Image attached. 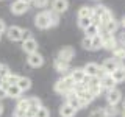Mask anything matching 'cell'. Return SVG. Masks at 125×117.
I'll use <instances>...</instances> for the list:
<instances>
[{
    "label": "cell",
    "mask_w": 125,
    "mask_h": 117,
    "mask_svg": "<svg viewBox=\"0 0 125 117\" xmlns=\"http://www.w3.org/2000/svg\"><path fill=\"white\" fill-rule=\"evenodd\" d=\"M120 67V62L114 59V58H106V59L103 61V64H102V70H103V73H108V75H111L114 70H117Z\"/></svg>",
    "instance_id": "1"
},
{
    "label": "cell",
    "mask_w": 125,
    "mask_h": 117,
    "mask_svg": "<svg viewBox=\"0 0 125 117\" xmlns=\"http://www.w3.org/2000/svg\"><path fill=\"white\" fill-rule=\"evenodd\" d=\"M34 25H36L38 28H41V30H47V28L52 27L45 11H41V13H38L36 16H34Z\"/></svg>",
    "instance_id": "2"
},
{
    "label": "cell",
    "mask_w": 125,
    "mask_h": 117,
    "mask_svg": "<svg viewBox=\"0 0 125 117\" xmlns=\"http://www.w3.org/2000/svg\"><path fill=\"white\" fill-rule=\"evenodd\" d=\"M106 101H108V105H111V106H117V105L122 101V92H120L117 88L108 91L106 92Z\"/></svg>",
    "instance_id": "3"
},
{
    "label": "cell",
    "mask_w": 125,
    "mask_h": 117,
    "mask_svg": "<svg viewBox=\"0 0 125 117\" xmlns=\"http://www.w3.org/2000/svg\"><path fill=\"white\" fill-rule=\"evenodd\" d=\"M84 72H86V77H102L103 75V70H102V67L97 62H88V64L84 66Z\"/></svg>",
    "instance_id": "4"
},
{
    "label": "cell",
    "mask_w": 125,
    "mask_h": 117,
    "mask_svg": "<svg viewBox=\"0 0 125 117\" xmlns=\"http://www.w3.org/2000/svg\"><path fill=\"white\" fill-rule=\"evenodd\" d=\"M22 30L21 27H17V25H11V27H8L6 28V36L10 41H13V42H17V41H22Z\"/></svg>",
    "instance_id": "5"
},
{
    "label": "cell",
    "mask_w": 125,
    "mask_h": 117,
    "mask_svg": "<svg viewBox=\"0 0 125 117\" xmlns=\"http://www.w3.org/2000/svg\"><path fill=\"white\" fill-rule=\"evenodd\" d=\"M69 75H70V78L73 80L75 84H83V81L86 78V72H84L83 67H75V69H70Z\"/></svg>",
    "instance_id": "6"
},
{
    "label": "cell",
    "mask_w": 125,
    "mask_h": 117,
    "mask_svg": "<svg viewBox=\"0 0 125 117\" xmlns=\"http://www.w3.org/2000/svg\"><path fill=\"white\" fill-rule=\"evenodd\" d=\"M10 10H11V13H13V14L21 16V14H25L27 11H28V5H27L25 2H22V0H16V2L11 3Z\"/></svg>",
    "instance_id": "7"
},
{
    "label": "cell",
    "mask_w": 125,
    "mask_h": 117,
    "mask_svg": "<svg viewBox=\"0 0 125 117\" xmlns=\"http://www.w3.org/2000/svg\"><path fill=\"white\" fill-rule=\"evenodd\" d=\"M38 41L34 38L31 39H27V41H22V50L25 52L27 55H31V53H38Z\"/></svg>",
    "instance_id": "8"
},
{
    "label": "cell",
    "mask_w": 125,
    "mask_h": 117,
    "mask_svg": "<svg viewBox=\"0 0 125 117\" xmlns=\"http://www.w3.org/2000/svg\"><path fill=\"white\" fill-rule=\"evenodd\" d=\"M27 62H28L30 67H41V66H44V56H42L41 53H31L27 56Z\"/></svg>",
    "instance_id": "9"
},
{
    "label": "cell",
    "mask_w": 125,
    "mask_h": 117,
    "mask_svg": "<svg viewBox=\"0 0 125 117\" xmlns=\"http://www.w3.org/2000/svg\"><path fill=\"white\" fill-rule=\"evenodd\" d=\"M73 56H75V50H73L72 47H62L60 52H58V55H56V59H61V61H67V62H70Z\"/></svg>",
    "instance_id": "10"
},
{
    "label": "cell",
    "mask_w": 125,
    "mask_h": 117,
    "mask_svg": "<svg viewBox=\"0 0 125 117\" xmlns=\"http://www.w3.org/2000/svg\"><path fill=\"white\" fill-rule=\"evenodd\" d=\"M100 86L103 88V91H111V89L116 88V81L113 80L111 75H108V73H103V75L100 77Z\"/></svg>",
    "instance_id": "11"
},
{
    "label": "cell",
    "mask_w": 125,
    "mask_h": 117,
    "mask_svg": "<svg viewBox=\"0 0 125 117\" xmlns=\"http://www.w3.org/2000/svg\"><path fill=\"white\" fill-rule=\"evenodd\" d=\"M66 103H67L69 106H72L73 109H77V111L83 108V103H81L80 97H78L75 92H70L69 95H66Z\"/></svg>",
    "instance_id": "12"
},
{
    "label": "cell",
    "mask_w": 125,
    "mask_h": 117,
    "mask_svg": "<svg viewBox=\"0 0 125 117\" xmlns=\"http://www.w3.org/2000/svg\"><path fill=\"white\" fill-rule=\"evenodd\" d=\"M67 8H69V2H67V0H53L50 10L55 11V13H58V14H62V13L67 11Z\"/></svg>",
    "instance_id": "13"
},
{
    "label": "cell",
    "mask_w": 125,
    "mask_h": 117,
    "mask_svg": "<svg viewBox=\"0 0 125 117\" xmlns=\"http://www.w3.org/2000/svg\"><path fill=\"white\" fill-rule=\"evenodd\" d=\"M53 66H55V70H56V72H60V73H62V75H67V73L70 72V62H67V61L55 59Z\"/></svg>",
    "instance_id": "14"
},
{
    "label": "cell",
    "mask_w": 125,
    "mask_h": 117,
    "mask_svg": "<svg viewBox=\"0 0 125 117\" xmlns=\"http://www.w3.org/2000/svg\"><path fill=\"white\" fill-rule=\"evenodd\" d=\"M6 88V95L11 97V98H16V100H21L22 98V91L19 89L17 84H13V86H3Z\"/></svg>",
    "instance_id": "15"
},
{
    "label": "cell",
    "mask_w": 125,
    "mask_h": 117,
    "mask_svg": "<svg viewBox=\"0 0 125 117\" xmlns=\"http://www.w3.org/2000/svg\"><path fill=\"white\" fill-rule=\"evenodd\" d=\"M119 25H120V23H119V20H116V19L113 17L111 20H108L106 23H105V25H102L100 28H103V30L106 31V33H109V34H114L116 31L119 30Z\"/></svg>",
    "instance_id": "16"
},
{
    "label": "cell",
    "mask_w": 125,
    "mask_h": 117,
    "mask_svg": "<svg viewBox=\"0 0 125 117\" xmlns=\"http://www.w3.org/2000/svg\"><path fill=\"white\" fill-rule=\"evenodd\" d=\"M75 114H77V109L69 106L67 103H64V105L60 106V116L61 117H75Z\"/></svg>",
    "instance_id": "17"
},
{
    "label": "cell",
    "mask_w": 125,
    "mask_h": 117,
    "mask_svg": "<svg viewBox=\"0 0 125 117\" xmlns=\"http://www.w3.org/2000/svg\"><path fill=\"white\" fill-rule=\"evenodd\" d=\"M92 14H94V6H88V5L80 6V10H78V13H77L78 19H83V17H89V19H91Z\"/></svg>",
    "instance_id": "18"
},
{
    "label": "cell",
    "mask_w": 125,
    "mask_h": 117,
    "mask_svg": "<svg viewBox=\"0 0 125 117\" xmlns=\"http://www.w3.org/2000/svg\"><path fill=\"white\" fill-rule=\"evenodd\" d=\"M99 33H100V27L97 25V23H91V25L84 30L86 38H95V36H99Z\"/></svg>",
    "instance_id": "19"
},
{
    "label": "cell",
    "mask_w": 125,
    "mask_h": 117,
    "mask_svg": "<svg viewBox=\"0 0 125 117\" xmlns=\"http://www.w3.org/2000/svg\"><path fill=\"white\" fill-rule=\"evenodd\" d=\"M111 77H113V80L116 81V84H119V83H124V81H125V69L119 67L117 70H114V72L111 73Z\"/></svg>",
    "instance_id": "20"
},
{
    "label": "cell",
    "mask_w": 125,
    "mask_h": 117,
    "mask_svg": "<svg viewBox=\"0 0 125 117\" xmlns=\"http://www.w3.org/2000/svg\"><path fill=\"white\" fill-rule=\"evenodd\" d=\"M17 86H19V89H21L22 92H25V91H28L31 88V80L27 78V77H21L19 81H17Z\"/></svg>",
    "instance_id": "21"
},
{
    "label": "cell",
    "mask_w": 125,
    "mask_h": 117,
    "mask_svg": "<svg viewBox=\"0 0 125 117\" xmlns=\"http://www.w3.org/2000/svg\"><path fill=\"white\" fill-rule=\"evenodd\" d=\"M45 13H47V17H49L50 25L52 27H56L58 23H60V14L58 13H55V11H52V10H45Z\"/></svg>",
    "instance_id": "22"
},
{
    "label": "cell",
    "mask_w": 125,
    "mask_h": 117,
    "mask_svg": "<svg viewBox=\"0 0 125 117\" xmlns=\"http://www.w3.org/2000/svg\"><path fill=\"white\" fill-rule=\"evenodd\" d=\"M19 78H21V75L10 72V73H8V75L5 77V84H3V86H13V84H17Z\"/></svg>",
    "instance_id": "23"
},
{
    "label": "cell",
    "mask_w": 125,
    "mask_h": 117,
    "mask_svg": "<svg viewBox=\"0 0 125 117\" xmlns=\"http://www.w3.org/2000/svg\"><path fill=\"white\" fill-rule=\"evenodd\" d=\"M28 106H30V109L36 111L39 106H42L41 98H38V97H28Z\"/></svg>",
    "instance_id": "24"
},
{
    "label": "cell",
    "mask_w": 125,
    "mask_h": 117,
    "mask_svg": "<svg viewBox=\"0 0 125 117\" xmlns=\"http://www.w3.org/2000/svg\"><path fill=\"white\" fill-rule=\"evenodd\" d=\"M105 112H106V116L108 117H116V116H119V108L117 106H111V105H108V106H105Z\"/></svg>",
    "instance_id": "25"
},
{
    "label": "cell",
    "mask_w": 125,
    "mask_h": 117,
    "mask_svg": "<svg viewBox=\"0 0 125 117\" xmlns=\"http://www.w3.org/2000/svg\"><path fill=\"white\" fill-rule=\"evenodd\" d=\"M16 109H21V111H28L30 106H28V98H21L17 100V105H16Z\"/></svg>",
    "instance_id": "26"
},
{
    "label": "cell",
    "mask_w": 125,
    "mask_h": 117,
    "mask_svg": "<svg viewBox=\"0 0 125 117\" xmlns=\"http://www.w3.org/2000/svg\"><path fill=\"white\" fill-rule=\"evenodd\" d=\"M113 58L117 61H120L122 58H125V47H117V49L113 52Z\"/></svg>",
    "instance_id": "27"
},
{
    "label": "cell",
    "mask_w": 125,
    "mask_h": 117,
    "mask_svg": "<svg viewBox=\"0 0 125 117\" xmlns=\"http://www.w3.org/2000/svg\"><path fill=\"white\" fill-rule=\"evenodd\" d=\"M34 117H50V111L49 108L45 106H39L36 109V114H34Z\"/></svg>",
    "instance_id": "28"
},
{
    "label": "cell",
    "mask_w": 125,
    "mask_h": 117,
    "mask_svg": "<svg viewBox=\"0 0 125 117\" xmlns=\"http://www.w3.org/2000/svg\"><path fill=\"white\" fill-rule=\"evenodd\" d=\"M103 49V41H102L100 36H95L92 38V50H100Z\"/></svg>",
    "instance_id": "29"
},
{
    "label": "cell",
    "mask_w": 125,
    "mask_h": 117,
    "mask_svg": "<svg viewBox=\"0 0 125 117\" xmlns=\"http://www.w3.org/2000/svg\"><path fill=\"white\" fill-rule=\"evenodd\" d=\"M89 117H108V116H106V112H105L103 108H95L94 111H91Z\"/></svg>",
    "instance_id": "30"
},
{
    "label": "cell",
    "mask_w": 125,
    "mask_h": 117,
    "mask_svg": "<svg viewBox=\"0 0 125 117\" xmlns=\"http://www.w3.org/2000/svg\"><path fill=\"white\" fill-rule=\"evenodd\" d=\"M92 23V20L89 17H83V19H78V27H80L81 30H86L89 25Z\"/></svg>",
    "instance_id": "31"
},
{
    "label": "cell",
    "mask_w": 125,
    "mask_h": 117,
    "mask_svg": "<svg viewBox=\"0 0 125 117\" xmlns=\"http://www.w3.org/2000/svg\"><path fill=\"white\" fill-rule=\"evenodd\" d=\"M89 89V92L92 94L94 97H99L102 92H103V88H102L100 84H97V86H91V88H88Z\"/></svg>",
    "instance_id": "32"
},
{
    "label": "cell",
    "mask_w": 125,
    "mask_h": 117,
    "mask_svg": "<svg viewBox=\"0 0 125 117\" xmlns=\"http://www.w3.org/2000/svg\"><path fill=\"white\" fill-rule=\"evenodd\" d=\"M81 45H83V49L86 50H92V38H83V41H81Z\"/></svg>",
    "instance_id": "33"
},
{
    "label": "cell",
    "mask_w": 125,
    "mask_h": 117,
    "mask_svg": "<svg viewBox=\"0 0 125 117\" xmlns=\"http://www.w3.org/2000/svg\"><path fill=\"white\" fill-rule=\"evenodd\" d=\"M49 0H33V5L36 8H47L49 6Z\"/></svg>",
    "instance_id": "34"
},
{
    "label": "cell",
    "mask_w": 125,
    "mask_h": 117,
    "mask_svg": "<svg viewBox=\"0 0 125 117\" xmlns=\"http://www.w3.org/2000/svg\"><path fill=\"white\" fill-rule=\"evenodd\" d=\"M10 72H11V70L8 69V66H5L3 62H0V77H3V80H5V77H6Z\"/></svg>",
    "instance_id": "35"
},
{
    "label": "cell",
    "mask_w": 125,
    "mask_h": 117,
    "mask_svg": "<svg viewBox=\"0 0 125 117\" xmlns=\"http://www.w3.org/2000/svg\"><path fill=\"white\" fill-rule=\"evenodd\" d=\"M33 38V33L30 30H22V41H27V39Z\"/></svg>",
    "instance_id": "36"
},
{
    "label": "cell",
    "mask_w": 125,
    "mask_h": 117,
    "mask_svg": "<svg viewBox=\"0 0 125 117\" xmlns=\"http://www.w3.org/2000/svg\"><path fill=\"white\" fill-rule=\"evenodd\" d=\"M14 117H25L27 116V112L25 111H21V109H14Z\"/></svg>",
    "instance_id": "37"
},
{
    "label": "cell",
    "mask_w": 125,
    "mask_h": 117,
    "mask_svg": "<svg viewBox=\"0 0 125 117\" xmlns=\"http://www.w3.org/2000/svg\"><path fill=\"white\" fill-rule=\"evenodd\" d=\"M6 28H8V27L5 25V22H3L2 19H0V36H2L3 33H6Z\"/></svg>",
    "instance_id": "38"
},
{
    "label": "cell",
    "mask_w": 125,
    "mask_h": 117,
    "mask_svg": "<svg viewBox=\"0 0 125 117\" xmlns=\"http://www.w3.org/2000/svg\"><path fill=\"white\" fill-rule=\"evenodd\" d=\"M6 88H3V86H2V88H0V101H2L3 98H6Z\"/></svg>",
    "instance_id": "39"
},
{
    "label": "cell",
    "mask_w": 125,
    "mask_h": 117,
    "mask_svg": "<svg viewBox=\"0 0 125 117\" xmlns=\"http://www.w3.org/2000/svg\"><path fill=\"white\" fill-rule=\"evenodd\" d=\"M117 41H119V45H120V47H125V31L120 34V38L117 39Z\"/></svg>",
    "instance_id": "40"
},
{
    "label": "cell",
    "mask_w": 125,
    "mask_h": 117,
    "mask_svg": "<svg viewBox=\"0 0 125 117\" xmlns=\"http://www.w3.org/2000/svg\"><path fill=\"white\" fill-rule=\"evenodd\" d=\"M119 62H120V67H122V69H125V58H122V59H120Z\"/></svg>",
    "instance_id": "41"
},
{
    "label": "cell",
    "mask_w": 125,
    "mask_h": 117,
    "mask_svg": "<svg viewBox=\"0 0 125 117\" xmlns=\"http://www.w3.org/2000/svg\"><path fill=\"white\" fill-rule=\"evenodd\" d=\"M3 84H5V80H3V77H0V88H2Z\"/></svg>",
    "instance_id": "42"
},
{
    "label": "cell",
    "mask_w": 125,
    "mask_h": 117,
    "mask_svg": "<svg viewBox=\"0 0 125 117\" xmlns=\"http://www.w3.org/2000/svg\"><path fill=\"white\" fill-rule=\"evenodd\" d=\"M2 114H3V103L0 101V116H2Z\"/></svg>",
    "instance_id": "43"
},
{
    "label": "cell",
    "mask_w": 125,
    "mask_h": 117,
    "mask_svg": "<svg viewBox=\"0 0 125 117\" xmlns=\"http://www.w3.org/2000/svg\"><path fill=\"white\" fill-rule=\"evenodd\" d=\"M22 2H25L27 5H30V3H33V0H22Z\"/></svg>",
    "instance_id": "44"
},
{
    "label": "cell",
    "mask_w": 125,
    "mask_h": 117,
    "mask_svg": "<svg viewBox=\"0 0 125 117\" xmlns=\"http://www.w3.org/2000/svg\"><path fill=\"white\" fill-rule=\"evenodd\" d=\"M122 111H125V100H122Z\"/></svg>",
    "instance_id": "45"
},
{
    "label": "cell",
    "mask_w": 125,
    "mask_h": 117,
    "mask_svg": "<svg viewBox=\"0 0 125 117\" xmlns=\"http://www.w3.org/2000/svg\"><path fill=\"white\" fill-rule=\"evenodd\" d=\"M122 117H125V111H122Z\"/></svg>",
    "instance_id": "46"
},
{
    "label": "cell",
    "mask_w": 125,
    "mask_h": 117,
    "mask_svg": "<svg viewBox=\"0 0 125 117\" xmlns=\"http://www.w3.org/2000/svg\"><path fill=\"white\" fill-rule=\"evenodd\" d=\"M0 39H2V36H0Z\"/></svg>",
    "instance_id": "47"
}]
</instances>
